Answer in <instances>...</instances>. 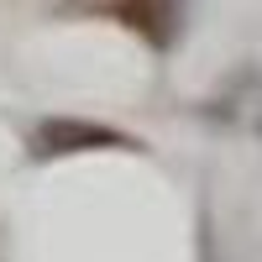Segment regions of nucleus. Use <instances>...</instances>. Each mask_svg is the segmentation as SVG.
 I'll use <instances>...</instances> for the list:
<instances>
[{
  "mask_svg": "<svg viewBox=\"0 0 262 262\" xmlns=\"http://www.w3.org/2000/svg\"><path fill=\"white\" fill-rule=\"evenodd\" d=\"M100 142H111V147H131L121 131H105V126H74V121H53V126H42L37 131V152L42 158H58V152H84V147H100Z\"/></svg>",
  "mask_w": 262,
  "mask_h": 262,
  "instance_id": "1",
  "label": "nucleus"
}]
</instances>
